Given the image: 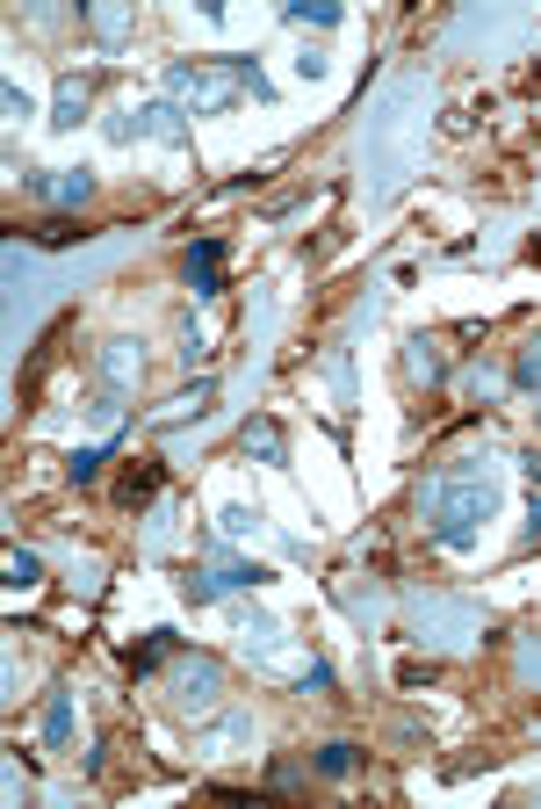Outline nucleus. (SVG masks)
I'll use <instances>...</instances> for the list:
<instances>
[{"mask_svg": "<svg viewBox=\"0 0 541 809\" xmlns=\"http://www.w3.org/2000/svg\"><path fill=\"white\" fill-rule=\"evenodd\" d=\"M426 499H433V527H441V543H469V535H477V521H491V485H469V477H462V463L448 470V477H433V491H426Z\"/></svg>", "mask_w": 541, "mask_h": 809, "instance_id": "obj_1", "label": "nucleus"}, {"mask_svg": "<svg viewBox=\"0 0 541 809\" xmlns=\"http://www.w3.org/2000/svg\"><path fill=\"white\" fill-rule=\"evenodd\" d=\"M166 87H174L196 116H217V109H231V95H246L239 65H174V73H166Z\"/></svg>", "mask_w": 541, "mask_h": 809, "instance_id": "obj_2", "label": "nucleus"}, {"mask_svg": "<svg viewBox=\"0 0 541 809\" xmlns=\"http://www.w3.org/2000/svg\"><path fill=\"white\" fill-rule=\"evenodd\" d=\"M101 376H109V390H130V384H138V347L109 340V347H101Z\"/></svg>", "mask_w": 541, "mask_h": 809, "instance_id": "obj_3", "label": "nucleus"}, {"mask_svg": "<svg viewBox=\"0 0 541 809\" xmlns=\"http://www.w3.org/2000/svg\"><path fill=\"white\" fill-rule=\"evenodd\" d=\"M217 261H224L217 239H202L196 253H188V283H196V297H217Z\"/></svg>", "mask_w": 541, "mask_h": 809, "instance_id": "obj_4", "label": "nucleus"}, {"mask_svg": "<svg viewBox=\"0 0 541 809\" xmlns=\"http://www.w3.org/2000/svg\"><path fill=\"white\" fill-rule=\"evenodd\" d=\"M80 109H87V87H80V73H65L59 95H51V123H59V130H73V123H80Z\"/></svg>", "mask_w": 541, "mask_h": 809, "instance_id": "obj_5", "label": "nucleus"}, {"mask_svg": "<svg viewBox=\"0 0 541 809\" xmlns=\"http://www.w3.org/2000/svg\"><path fill=\"white\" fill-rule=\"evenodd\" d=\"M246 448H253L261 463H281V426L275 420H253V426H246Z\"/></svg>", "mask_w": 541, "mask_h": 809, "instance_id": "obj_6", "label": "nucleus"}, {"mask_svg": "<svg viewBox=\"0 0 541 809\" xmlns=\"http://www.w3.org/2000/svg\"><path fill=\"white\" fill-rule=\"evenodd\" d=\"M29 188H43L51 202H87V196H95V182H87V174H65V182H29Z\"/></svg>", "mask_w": 541, "mask_h": 809, "instance_id": "obj_7", "label": "nucleus"}, {"mask_svg": "<svg viewBox=\"0 0 541 809\" xmlns=\"http://www.w3.org/2000/svg\"><path fill=\"white\" fill-rule=\"evenodd\" d=\"M144 116H152V123H144L152 138H166V145H180V138H188V123H180V109H166V101H160V109H144Z\"/></svg>", "mask_w": 541, "mask_h": 809, "instance_id": "obj_8", "label": "nucleus"}, {"mask_svg": "<svg viewBox=\"0 0 541 809\" xmlns=\"http://www.w3.org/2000/svg\"><path fill=\"white\" fill-rule=\"evenodd\" d=\"M239 737H246V723H217V730H202L196 745L210 751V759H231V745H239Z\"/></svg>", "mask_w": 541, "mask_h": 809, "instance_id": "obj_9", "label": "nucleus"}, {"mask_svg": "<svg viewBox=\"0 0 541 809\" xmlns=\"http://www.w3.org/2000/svg\"><path fill=\"white\" fill-rule=\"evenodd\" d=\"M202 404H210V384H196V390H180V398H174V404H166L160 420H166V426H174V420H188V412H202Z\"/></svg>", "mask_w": 541, "mask_h": 809, "instance_id": "obj_10", "label": "nucleus"}, {"mask_svg": "<svg viewBox=\"0 0 541 809\" xmlns=\"http://www.w3.org/2000/svg\"><path fill=\"white\" fill-rule=\"evenodd\" d=\"M152 485H160V470L144 463V470H130V477H123V499L138 506V499H152Z\"/></svg>", "mask_w": 541, "mask_h": 809, "instance_id": "obj_11", "label": "nucleus"}, {"mask_svg": "<svg viewBox=\"0 0 541 809\" xmlns=\"http://www.w3.org/2000/svg\"><path fill=\"white\" fill-rule=\"evenodd\" d=\"M513 376H520L527 390H541V340H534V347H520V362H513Z\"/></svg>", "mask_w": 541, "mask_h": 809, "instance_id": "obj_12", "label": "nucleus"}, {"mask_svg": "<svg viewBox=\"0 0 541 809\" xmlns=\"http://www.w3.org/2000/svg\"><path fill=\"white\" fill-rule=\"evenodd\" d=\"M101 463H109V448H80V456H73V477H80V485H95Z\"/></svg>", "mask_w": 541, "mask_h": 809, "instance_id": "obj_13", "label": "nucleus"}, {"mask_svg": "<svg viewBox=\"0 0 541 809\" xmlns=\"http://www.w3.org/2000/svg\"><path fill=\"white\" fill-rule=\"evenodd\" d=\"M354 767V745H325V759H318V773H347Z\"/></svg>", "mask_w": 541, "mask_h": 809, "instance_id": "obj_14", "label": "nucleus"}, {"mask_svg": "<svg viewBox=\"0 0 541 809\" xmlns=\"http://www.w3.org/2000/svg\"><path fill=\"white\" fill-rule=\"evenodd\" d=\"M8 578H15V586H37V557H22V549H15V557H8Z\"/></svg>", "mask_w": 541, "mask_h": 809, "instance_id": "obj_15", "label": "nucleus"}, {"mask_svg": "<svg viewBox=\"0 0 541 809\" xmlns=\"http://www.w3.org/2000/svg\"><path fill=\"white\" fill-rule=\"evenodd\" d=\"M412 369H419V376H441V354H433V347L419 340V347H412Z\"/></svg>", "mask_w": 541, "mask_h": 809, "instance_id": "obj_16", "label": "nucleus"}]
</instances>
